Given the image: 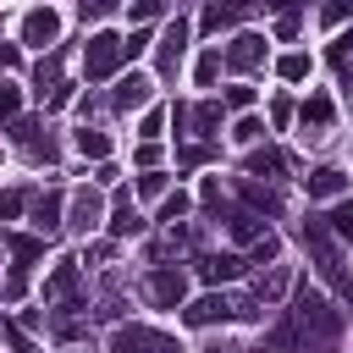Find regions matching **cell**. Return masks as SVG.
Wrapping results in <instances>:
<instances>
[{
  "mask_svg": "<svg viewBox=\"0 0 353 353\" xmlns=\"http://www.w3.org/2000/svg\"><path fill=\"white\" fill-rule=\"evenodd\" d=\"M149 94H154V77H143V72H127V77L116 83L110 105H116V110H138V105H149Z\"/></svg>",
  "mask_w": 353,
  "mask_h": 353,
  "instance_id": "obj_12",
  "label": "cell"
},
{
  "mask_svg": "<svg viewBox=\"0 0 353 353\" xmlns=\"http://www.w3.org/2000/svg\"><path fill=\"white\" fill-rule=\"evenodd\" d=\"M259 298H265V303H281V298H292V270H287V265H270V276L259 281Z\"/></svg>",
  "mask_w": 353,
  "mask_h": 353,
  "instance_id": "obj_21",
  "label": "cell"
},
{
  "mask_svg": "<svg viewBox=\"0 0 353 353\" xmlns=\"http://www.w3.org/2000/svg\"><path fill=\"white\" fill-rule=\"evenodd\" d=\"M248 248H254V259H259V265H270V259L281 254V237H276V232H265V237H254Z\"/></svg>",
  "mask_w": 353,
  "mask_h": 353,
  "instance_id": "obj_32",
  "label": "cell"
},
{
  "mask_svg": "<svg viewBox=\"0 0 353 353\" xmlns=\"http://www.w3.org/2000/svg\"><path fill=\"white\" fill-rule=\"evenodd\" d=\"M72 226L88 237L94 226H105V199H99V188H77L72 193Z\"/></svg>",
  "mask_w": 353,
  "mask_h": 353,
  "instance_id": "obj_7",
  "label": "cell"
},
{
  "mask_svg": "<svg viewBox=\"0 0 353 353\" xmlns=\"http://www.w3.org/2000/svg\"><path fill=\"white\" fill-rule=\"evenodd\" d=\"M347 50H353V28H347V33H342V39H336V44H331V61H336V66H342V61H347Z\"/></svg>",
  "mask_w": 353,
  "mask_h": 353,
  "instance_id": "obj_49",
  "label": "cell"
},
{
  "mask_svg": "<svg viewBox=\"0 0 353 353\" xmlns=\"http://www.w3.org/2000/svg\"><path fill=\"white\" fill-rule=\"evenodd\" d=\"M182 50H188V22L176 17V22L160 33V44H154V66L171 77V72H176V61H182Z\"/></svg>",
  "mask_w": 353,
  "mask_h": 353,
  "instance_id": "obj_10",
  "label": "cell"
},
{
  "mask_svg": "<svg viewBox=\"0 0 353 353\" xmlns=\"http://www.w3.org/2000/svg\"><path fill=\"white\" fill-rule=\"evenodd\" d=\"M149 44H154V39H149V33H143V28H132V39H127V61H132V55H143V50H149Z\"/></svg>",
  "mask_w": 353,
  "mask_h": 353,
  "instance_id": "obj_45",
  "label": "cell"
},
{
  "mask_svg": "<svg viewBox=\"0 0 353 353\" xmlns=\"http://www.w3.org/2000/svg\"><path fill=\"white\" fill-rule=\"evenodd\" d=\"M237 188H243V199H248V210H259V215H276V210H281V199H276L270 188H259L254 176H243Z\"/></svg>",
  "mask_w": 353,
  "mask_h": 353,
  "instance_id": "obj_23",
  "label": "cell"
},
{
  "mask_svg": "<svg viewBox=\"0 0 353 353\" xmlns=\"http://www.w3.org/2000/svg\"><path fill=\"white\" fill-rule=\"evenodd\" d=\"M61 210H66V193H61V188L39 193V199H33V226H39V232H55V226H61Z\"/></svg>",
  "mask_w": 353,
  "mask_h": 353,
  "instance_id": "obj_17",
  "label": "cell"
},
{
  "mask_svg": "<svg viewBox=\"0 0 353 353\" xmlns=\"http://www.w3.org/2000/svg\"><path fill=\"white\" fill-rule=\"evenodd\" d=\"M199 276L221 287V281H232V276H243V254H204V259H199Z\"/></svg>",
  "mask_w": 353,
  "mask_h": 353,
  "instance_id": "obj_18",
  "label": "cell"
},
{
  "mask_svg": "<svg viewBox=\"0 0 353 353\" xmlns=\"http://www.w3.org/2000/svg\"><path fill=\"white\" fill-rule=\"evenodd\" d=\"M259 132H265V127H259L254 116H243V121L232 127V138H237V143H259Z\"/></svg>",
  "mask_w": 353,
  "mask_h": 353,
  "instance_id": "obj_37",
  "label": "cell"
},
{
  "mask_svg": "<svg viewBox=\"0 0 353 353\" xmlns=\"http://www.w3.org/2000/svg\"><path fill=\"white\" fill-rule=\"evenodd\" d=\"M121 61H127V39H116V33H94V39L83 44V66H88L94 83H99V77H116Z\"/></svg>",
  "mask_w": 353,
  "mask_h": 353,
  "instance_id": "obj_4",
  "label": "cell"
},
{
  "mask_svg": "<svg viewBox=\"0 0 353 353\" xmlns=\"http://www.w3.org/2000/svg\"><path fill=\"white\" fill-rule=\"evenodd\" d=\"M165 11V0H132V22H154Z\"/></svg>",
  "mask_w": 353,
  "mask_h": 353,
  "instance_id": "obj_38",
  "label": "cell"
},
{
  "mask_svg": "<svg viewBox=\"0 0 353 353\" xmlns=\"http://www.w3.org/2000/svg\"><path fill=\"white\" fill-rule=\"evenodd\" d=\"M66 353H83V347H66Z\"/></svg>",
  "mask_w": 353,
  "mask_h": 353,
  "instance_id": "obj_53",
  "label": "cell"
},
{
  "mask_svg": "<svg viewBox=\"0 0 353 353\" xmlns=\"http://www.w3.org/2000/svg\"><path fill=\"white\" fill-rule=\"evenodd\" d=\"M6 248H11L17 270H28L33 259H44V237H28V232H11V237H6Z\"/></svg>",
  "mask_w": 353,
  "mask_h": 353,
  "instance_id": "obj_20",
  "label": "cell"
},
{
  "mask_svg": "<svg viewBox=\"0 0 353 353\" xmlns=\"http://www.w3.org/2000/svg\"><path fill=\"white\" fill-rule=\"evenodd\" d=\"M143 292H149V303H160V309H182V303H188V270H182V265H160V270H149Z\"/></svg>",
  "mask_w": 353,
  "mask_h": 353,
  "instance_id": "obj_5",
  "label": "cell"
},
{
  "mask_svg": "<svg viewBox=\"0 0 353 353\" xmlns=\"http://www.w3.org/2000/svg\"><path fill=\"white\" fill-rule=\"evenodd\" d=\"M55 39H61V17H55L50 6H39V11L22 17V44H39V50H44V44H55Z\"/></svg>",
  "mask_w": 353,
  "mask_h": 353,
  "instance_id": "obj_9",
  "label": "cell"
},
{
  "mask_svg": "<svg viewBox=\"0 0 353 353\" xmlns=\"http://www.w3.org/2000/svg\"><path fill=\"white\" fill-rule=\"evenodd\" d=\"M226 226H232V237H237V243L265 237V215H259V210H232V215H226Z\"/></svg>",
  "mask_w": 353,
  "mask_h": 353,
  "instance_id": "obj_19",
  "label": "cell"
},
{
  "mask_svg": "<svg viewBox=\"0 0 353 353\" xmlns=\"http://www.w3.org/2000/svg\"><path fill=\"white\" fill-rule=\"evenodd\" d=\"M254 6H265V0H210L199 22H204V33H221V28H232V22H237L243 11H254Z\"/></svg>",
  "mask_w": 353,
  "mask_h": 353,
  "instance_id": "obj_13",
  "label": "cell"
},
{
  "mask_svg": "<svg viewBox=\"0 0 353 353\" xmlns=\"http://www.w3.org/2000/svg\"><path fill=\"white\" fill-rule=\"evenodd\" d=\"M160 132H165V110H149L143 116V138H160Z\"/></svg>",
  "mask_w": 353,
  "mask_h": 353,
  "instance_id": "obj_47",
  "label": "cell"
},
{
  "mask_svg": "<svg viewBox=\"0 0 353 353\" xmlns=\"http://www.w3.org/2000/svg\"><path fill=\"white\" fill-rule=\"evenodd\" d=\"M11 138H17V149H28L33 160H39V154H44V160L55 154V149H50V132H44V121H17V127H11Z\"/></svg>",
  "mask_w": 353,
  "mask_h": 353,
  "instance_id": "obj_16",
  "label": "cell"
},
{
  "mask_svg": "<svg viewBox=\"0 0 353 353\" xmlns=\"http://www.w3.org/2000/svg\"><path fill=\"white\" fill-rule=\"evenodd\" d=\"M77 149H83L88 160H110V138H105L99 127H83V132H77Z\"/></svg>",
  "mask_w": 353,
  "mask_h": 353,
  "instance_id": "obj_27",
  "label": "cell"
},
{
  "mask_svg": "<svg viewBox=\"0 0 353 353\" xmlns=\"http://www.w3.org/2000/svg\"><path fill=\"white\" fill-rule=\"evenodd\" d=\"M105 232H110V237H138V232H143V215H138V204H132L127 188H116V204H110Z\"/></svg>",
  "mask_w": 353,
  "mask_h": 353,
  "instance_id": "obj_8",
  "label": "cell"
},
{
  "mask_svg": "<svg viewBox=\"0 0 353 353\" xmlns=\"http://www.w3.org/2000/svg\"><path fill=\"white\" fill-rule=\"evenodd\" d=\"M303 188H309V199H342V193H347V176H342L336 165H320V171L303 176Z\"/></svg>",
  "mask_w": 353,
  "mask_h": 353,
  "instance_id": "obj_14",
  "label": "cell"
},
{
  "mask_svg": "<svg viewBox=\"0 0 353 353\" xmlns=\"http://www.w3.org/2000/svg\"><path fill=\"white\" fill-rule=\"evenodd\" d=\"M232 314H237V303L221 298V292H204V298L182 303V320H188V325H215V320H232Z\"/></svg>",
  "mask_w": 353,
  "mask_h": 353,
  "instance_id": "obj_6",
  "label": "cell"
},
{
  "mask_svg": "<svg viewBox=\"0 0 353 353\" xmlns=\"http://www.w3.org/2000/svg\"><path fill=\"white\" fill-rule=\"evenodd\" d=\"M22 292H28V270H11V276H6V298H11V303H17V298H22Z\"/></svg>",
  "mask_w": 353,
  "mask_h": 353,
  "instance_id": "obj_42",
  "label": "cell"
},
{
  "mask_svg": "<svg viewBox=\"0 0 353 353\" xmlns=\"http://www.w3.org/2000/svg\"><path fill=\"white\" fill-rule=\"evenodd\" d=\"M199 199H204V204H221V182H215V176H210V182H204V188H199Z\"/></svg>",
  "mask_w": 353,
  "mask_h": 353,
  "instance_id": "obj_51",
  "label": "cell"
},
{
  "mask_svg": "<svg viewBox=\"0 0 353 353\" xmlns=\"http://www.w3.org/2000/svg\"><path fill=\"white\" fill-rule=\"evenodd\" d=\"M276 33H281V39H292V33H298V6H292V0L281 6V22H276Z\"/></svg>",
  "mask_w": 353,
  "mask_h": 353,
  "instance_id": "obj_40",
  "label": "cell"
},
{
  "mask_svg": "<svg viewBox=\"0 0 353 353\" xmlns=\"http://www.w3.org/2000/svg\"><path fill=\"white\" fill-rule=\"evenodd\" d=\"M138 193H143V199H160V193H165V171H143V176H138Z\"/></svg>",
  "mask_w": 353,
  "mask_h": 353,
  "instance_id": "obj_35",
  "label": "cell"
},
{
  "mask_svg": "<svg viewBox=\"0 0 353 353\" xmlns=\"http://www.w3.org/2000/svg\"><path fill=\"white\" fill-rule=\"evenodd\" d=\"M44 298H50V303H66V298H77V259H61V265L50 270V281H44Z\"/></svg>",
  "mask_w": 353,
  "mask_h": 353,
  "instance_id": "obj_15",
  "label": "cell"
},
{
  "mask_svg": "<svg viewBox=\"0 0 353 353\" xmlns=\"http://www.w3.org/2000/svg\"><path fill=\"white\" fill-rule=\"evenodd\" d=\"M77 11H83V17H110L116 0H77Z\"/></svg>",
  "mask_w": 353,
  "mask_h": 353,
  "instance_id": "obj_44",
  "label": "cell"
},
{
  "mask_svg": "<svg viewBox=\"0 0 353 353\" xmlns=\"http://www.w3.org/2000/svg\"><path fill=\"white\" fill-rule=\"evenodd\" d=\"M61 66H66V50H50V55H39V66H33V83H39V94L61 83Z\"/></svg>",
  "mask_w": 353,
  "mask_h": 353,
  "instance_id": "obj_22",
  "label": "cell"
},
{
  "mask_svg": "<svg viewBox=\"0 0 353 353\" xmlns=\"http://www.w3.org/2000/svg\"><path fill=\"white\" fill-rule=\"evenodd\" d=\"M188 210H193V193H182V188H176V193H165V199H160V221H165V226H176V221H182V215H188Z\"/></svg>",
  "mask_w": 353,
  "mask_h": 353,
  "instance_id": "obj_28",
  "label": "cell"
},
{
  "mask_svg": "<svg viewBox=\"0 0 353 353\" xmlns=\"http://www.w3.org/2000/svg\"><path fill=\"white\" fill-rule=\"evenodd\" d=\"M154 160H160V143H154V138H143V143H138V165H143V171H154Z\"/></svg>",
  "mask_w": 353,
  "mask_h": 353,
  "instance_id": "obj_41",
  "label": "cell"
},
{
  "mask_svg": "<svg viewBox=\"0 0 353 353\" xmlns=\"http://www.w3.org/2000/svg\"><path fill=\"white\" fill-rule=\"evenodd\" d=\"M270 121L287 127V121H292V99H276V105H270Z\"/></svg>",
  "mask_w": 353,
  "mask_h": 353,
  "instance_id": "obj_48",
  "label": "cell"
},
{
  "mask_svg": "<svg viewBox=\"0 0 353 353\" xmlns=\"http://www.w3.org/2000/svg\"><path fill=\"white\" fill-rule=\"evenodd\" d=\"M303 243H309V259H314L320 281H325L342 303H353V276H347V259H342V248H336L331 226H325V221H309V226H303Z\"/></svg>",
  "mask_w": 353,
  "mask_h": 353,
  "instance_id": "obj_2",
  "label": "cell"
},
{
  "mask_svg": "<svg viewBox=\"0 0 353 353\" xmlns=\"http://www.w3.org/2000/svg\"><path fill=\"white\" fill-rule=\"evenodd\" d=\"M276 72H281L287 83H303V77H309V55H303V50H287V55L276 61Z\"/></svg>",
  "mask_w": 353,
  "mask_h": 353,
  "instance_id": "obj_30",
  "label": "cell"
},
{
  "mask_svg": "<svg viewBox=\"0 0 353 353\" xmlns=\"http://www.w3.org/2000/svg\"><path fill=\"white\" fill-rule=\"evenodd\" d=\"M325 226H331V237H353V199H336L331 215H325Z\"/></svg>",
  "mask_w": 353,
  "mask_h": 353,
  "instance_id": "obj_29",
  "label": "cell"
},
{
  "mask_svg": "<svg viewBox=\"0 0 353 353\" xmlns=\"http://www.w3.org/2000/svg\"><path fill=\"white\" fill-rule=\"evenodd\" d=\"M298 116H303V127H331V99L325 94H309Z\"/></svg>",
  "mask_w": 353,
  "mask_h": 353,
  "instance_id": "obj_26",
  "label": "cell"
},
{
  "mask_svg": "<svg viewBox=\"0 0 353 353\" xmlns=\"http://www.w3.org/2000/svg\"><path fill=\"white\" fill-rule=\"evenodd\" d=\"M176 160H182V165H210V160H215V143H188Z\"/></svg>",
  "mask_w": 353,
  "mask_h": 353,
  "instance_id": "obj_34",
  "label": "cell"
},
{
  "mask_svg": "<svg viewBox=\"0 0 353 353\" xmlns=\"http://www.w3.org/2000/svg\"><path fill=\"white\" fill-rule=\"evenodd\" d=\"M22 215V193H0V221H17Z\"/></svg>",
  "mask_w": 353,
  "mask_h": 353,
  "instance_id": "obj_43",
  "label": "cell"
},
{
  "mask_svg": "<svg viewBox=\"0 0 353 353\" xmlns=\"http://www.w3.org/2000/svg\"><path fill=\"white\" fill-rule=\"evenodd\" d=\"M226 105H232V110H248V105H254V88H226Z\"/></svg>",
  "mask_w": 353,
  "mask_h": 353,
  "instance_id": "obj_46",
  "label": "cell"
},
{
  "mask_svg": "<svg viewBox=\"0 0 353 353\" xmlns=\"http://www.w3.org/2000/svg\"><path fill=\"white\" fill-rule=\"evenodd\" d=\"M281 171H287V160L276 149H248V176H281Z\"/></svg>",
  "mask_w": 353,
  "mask_h": 353,
  "instance_id": "obj_24",
  "label": "cell"
},
{
  "mask_svg": "<svg viewBox=\"0 0 353 353\" xmlns=\"http://www.w3.org/2000/svg\"><path fill=\"white\" fill-rule=\"evenodd\" d=\"M320 17L336 28V22H347V17H353V0H325V6H320Z\"/></svg>",
  "mask_w": 353,
  "mask_h": 353,
  "instance_id": "obj_36",
  "label": "cell"
},
{
  "mask_svg": "<svg viewBox=\"0 0 353 353\" xmlns=\"http://www.w3.org/2000/svg\"><path fill=\"white\" fill-rule=\"evenodd\" d=\"M221 61H226V55H215V50H210V55H199V66H193V77H199V88H210V83L221 77Z\"/></svg>",
  "mask_w": 353,
  "mask_h": 353,
  "instance_id": "obj_31",
  "label": "cell"
},
{
  "mask_svg": "<svg viewBox=\"0 0 353 353\" xmlns=\"http://www.w3.org/2000/svg\"><path fill=\"white\" fill-rule=\"evenodd\" d=\"M6 342H11V353H33V336H28V325H6Z\"/></svg>",
  "mask_w": 353,
  "mask_h": 353,
  "instance_id": "obj_39",
  "label": "cell"
},
{
  "mask_svg": "<svg viewBox=\"0 0 353 353\" xmlns=\"http://www.w3.org/2000/svg\"><path fill=\"white\" fill-rule=\"evenodd\" d=\"M66 99H72V83H55V88H50V110H61Z\"/></svg>",
  "mask_w": 353,
  "mask_h": 353,
  "instance_id": "obj_50",
  "label": "cell"
},
{
  "mask_svg": "<svg viewBox=\"0 0 353 353\" xmlns=\"http://www.w3.org/2000/svg\"><path fill=\"white\" fill-rule=\"evenodd\" d=\"M226 66H232V72H254V66H265V39H259V33H237V39L226 44Z\"/></svg>",
  "mask_w": 353,
  "mask_h": 353,
  "instance_id": "obj_11",
  "label": "cell"
},
{
  "mask_svg": "<svg viewBox=\"0 0 353 353\" xmlns=\"http://www.w3.org/2000/svg\"><path fill=\"white\" fill-rule=\"evenodd\" d=\"M188 127L210 138V132L221 127V105H215V99H204V105H193V110H188Z\"/></svg>",
  "mask_w": 353,
  "mask_h": 353,
  "instance_id": "obj_25",
  "label": "cell"
},
{
  "mask_svg": "<svg viewBox=\"0 0 353 353\" xmlns=\"http://www.w3.org/2000/svg\"><path fill=\"white\" fill-rule=\"evenodd\" d=\"M17 110H22V88L17 83H0V121H11Z\"/></svg>",
  "mask_w": 353,
  "mask_h": 353,
  "instance_id": "obj_33",
  "label": "cell"
},
{
  "mask_svg": "<svg viewBox=\"0 0 353 353\" xmlns=\"http://www.w3.org/2000/svg\"><path fill=\"white\" fill-rule=\"evenodd\" d=\"M110 353H182V347H176V336H165L154 325H116Z\"/></svg>",
  "mask_w": 353,
  "mask_h": 353,
  "instance_id": "obj_3",
  "label": "cell"
},
{
  "mask_svg": "<svg viewBox=\"0 0 353 353\" xmlns=\"http://www.w3.org/2000/svg\"><path fill=\"white\" fill-rule=\"evenodd\" d=\"M0 66H17V44H0Z\"/></svg>",
  "mask_w": 353,
  "mask_h": 353,
  "instance_id": "obj_52",
  "label": "cell"
},
{
  "mask_svg": "<svg viewBox=\"0 0 353 353\" xmlns=\"http://www.w3.org/2000/svg\"><path fill=\"white\" fill-rule=\"evenodd\" d=\"M270 342L287 347V353H336V342H342V309L325 292H314L309 281H292L287 320L276 325Z\"/></svg>",
  "mask_w": 353,
  "mask_h": 353,
  "instance_id": "obj_1",
  "label": "cell"
}]
</instances>
